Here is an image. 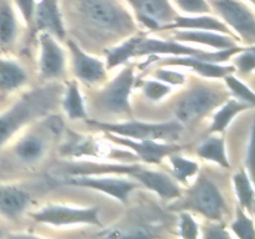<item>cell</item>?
Returning a JSON list of instances; mask_svg holds the SVG:
<instances>
[{
  "label": "cell",
  "mask_w": 255,
  "mask_h": 239,
  "mask_svg": "<svg viewBox=\"0 0 255 239\" xmlns=\"http://www.w3.org/2000/svg\"><path fill=\"white\" fill-rule=\"evenodd\" d=\"M177 6L188 14H208L212 11L211 5L207 0H174Z\"/></svg>",
  "instance_id": "obj_34"
},
{
  "label": "cell",
  "mask_w": 255,
  "mask_h": 239,
  "mask_svg": "<svg viewBox=\"0 0 255 239\" xmlns=\"http://www.w3.org/2000/svg\"><path fill=\"white\" fill-rule=\"evenodd\" d=\"M40 72L42 79H59L64 74L65 54L60 45L54 40L52 35L47 31L40 34Z\"/></svg>",
  "instance_id": "obj_13"
},
{
  "label": "cell",
  "mask_w": 255,
  "mask_h": 239,
  "mask_svg": "<svg viewBox=\"0 0 255 239\" xmlns=\"http://www.w3.org/2000/svg\"><path fill=\"white\" fill-rule=\"evenodd\" d=\"M168 157L169 161H171L172 168H173L172 169V174L179 182L186 183L188 181V178H191L194 174L198 173L199 166L197 162L191 161L188 158H184V157L177 154V152L171 153Z\"/></svg>",
  "instance_id": "obj_29"
},
{
  "label": "cell",
  "mask_w": 255,
  "mask_h": 239,
  "mask_svg": "<svg viewBox=\"0 0 255 239\" xmlns=\"http://www.w3.org/2000/svg\"><path fill=\"white\" fill-rule=\"evenodd\" d=\"M179 204L183 209H192L217 222L224 218L228 209L217 184L204 174L198 177L193 187L187 191L183 202Z\"/></svg>",
  "instance_id": "obj_5"
},
{
  "label": "cell",
  "mask_w": 255,
  "mask_h": 239,
  "mask_svg": "<svg viewBox=\"0 0 255 239\" xmlns=\"http://www.w3.org/2000/svg\"><path fill=\"white\" fill-rule=\"evenodd\" d=\"M231 229L238 238L241 239H254V223L246 214L241 206L237 207V216L232 223Z\"/></svg>",
  "instance_id": "obj_30"
},
{
  "label": "cell",
  "mask_w": 255,
  "mask_h": 239,
  "mask_svg": "<svg viewBox=\"0 0 255 239\" xmlns=\"http://www.w3.org/2000/svg\"><path fill=\"white\" fill-rule=\"evenodd\" d=\"M244 47L234 46L231 49L218 50V51H206V50L194 49V47L186 46L176 40H161L153 37H142L136 47V56L143 55H157L168 54L176 56H194L198 59L209 62H222L231 59L234 54L243 51Z\"/></svg>",
  "instance_id": "obj_6"
},
{
  "label": "cell",
  "mask_w": 255,
  "mask_h": 239,
  "mask_svg": "<svg viewBox=\"0 0 255 239\" xmlns=\"http://www.w3.org/2000/svg\"><path fill=\"white\" fill-rule=\"evenodd\" d=\"M203 236L208 239H226L231 238V234L221 224H207L204 227Z\"/></svg>",
  "instance_id": "obj_37"
},
{
  "label": "cell",
  "mask_w": 255,
  "mask_h": 239,
  "mask_svg": "<svg viewBox=\"0 0 255 239\" xmlns=\"http://www.w3.org/2000/svg\"><path fill=\"white\" fill-rule=\"evenodd\" d=\"M224 81H226L227 86L231 90L232 94L242 102H246V104L251 105L252 107L255 105V96L251 89L247 86L246 84L241 81V80L237 79L236 76H233L232 74H228L224 76Z\"/></svg>",
  "instance_id": "obj_31"
},
{
  "label": "cell",
  "mask_w": 255,
  "mask_h": 239,
  "mask_svg": "<svg viewBox=\"0 0 255 239\" xmlns=\"http://www.w3.org/2000/svg\"><path fill=\"white\" fill-rule=\"evenodd\" d=\"M179 233L183 238H197L199 236V227L188 212H182L179 216Z\"/></svg>",
  "instance_id": "obj_35"
},
{
  "label": "cell",
  "mask_w": 255,
  "mask_h": 239,
  "mask_svg": "<svg viewBox=\"0 0 255 239\" xmlns=\"http://www.w3.org/2000/svg\"><path fill=\"white\" fill-rule=\"evenodd\" d=\"M153 75L158 81L167 82V84H171V85H182L186 82V77H184V75H182L181 72L171 71V70L158 69L154 71Z\"/></svg>",
  "instance_id": "obj_36"
},
{
  "label": "cell",
  "mask_w": 255,
  "mask_h": 239,
  "mask_svg": "<svg viewBox=\"0 0 255 239\" xmlns=\"http://www.w3.org/2000/svg\"><path fill=\"white\" fill-rule=\"evenodd\" d=\"M136 14L137 20L151 30H161L171 24L177 12L169 0H126Z\"/></svg>",
  "instance_id": "obj_11"
},
{
  "label": "cell",
  "mask_w": 255,
  "mask_h": 239,
  "mask_svg": "<svg viewBox=\"0 0 255 239\" xmlns=\"http://www.w3.org/2000/svg\"><path fill=\"white\" fill-rule=\"evenodd\" d=\"M249 1H251V2H254V0H249Z\"/></svg>",
  "instance_id": "obj_39"
},
{
  "label": "cell",
  "mask_w": 255,
  "mask_h": 239,
  "mask_svg": "<svg viewBox=\"0 0 255 239\" xmlns=\"http://www.w3.org/2000/svg\"><path fill=\"white\" fill-rule=\"evenodd\" d=\"M32 24L36 30L47 31L62 39L65 36V27L59 9V0H40L35 2Z\"/></svg>",
  "instance_id": "obj_15"
},
{
  "label": "cell",
  "mask_w": 255,
  "mask_h": 239,
  "mask_svg": "<svg viewBox=\"0 0 255 239\" xmlns=\"http://www.w3.org/2000/svg\"><path fill=\"white\" fill-rule=\"evenodd\" d=\"M46 151V142L41 134L27 133L15 146V154L24 163H35L42 158Z\"/></svg>",
  "instance_id": "obj_21"
},
{
  "label": "cell",
  "mask_w": 255,
  "mask_h": 239,
  "mask_svg": "<svg viewBox=\"0 0 255 239\" xmlns=\"http://www.w3.org/2000/svg\"><path fill=\"white\" fill-rule=\"evenodd\" d=\"M62 109L66 112L70 120H86L87 114L84 106V100L80 94L79 85L76 81H71L67 84L64 99L61 100Z\"/></svg>",
  "instance_id": "obj_26"
},
{
  "label": "cell",
  "mask_w": 255,
  "mask_h": 239,
  "mask_svg": "<svg viewBox=\"0 0 255 239\" xmlns=\"http://www.w3.org/2000/svg\"><path fill=\"white\" fill-rule=\"evenodd\" d=\"M26 81V72L16 61L0 59V91L10 92Z\"/></svg>",
  "instance_id": "obj_22"
},
{
  "label": "cell",
  "mask_w": 255,
  "mask_h": 239,
  "mask_svg": "<svg viewBox=\"0 0 255 239\" xmlns=\"http://www.w3.org/2000/svg\"><path fill=\"white\" fill-rule=\"evenodd\" d=\"M70 52H71L72 69L75 75L80 80L89 84L99 82L106 77V67L105 64L99 59L85 54L81 49L72 40L67 41Z\"/></svg>",
  "instance_id": "obj_14"
},
{
  "label": "cell",
  "mask_w": 255,
  "mask_h": 239,
  "mask_svg": "<svg viewBox=\"0 0 255 239\" xmlns=\"http://www.w3.org/2000/svg\"><path fill=\"white\" fill-rule=\"evenodd\" d=\"M82 26L102 39H120L134 30L129 12L117 0H70Z\"/></svg>",
  "instance_id": "obj_1"
},
{
  "label": "cell",
  "mask_w": 255,
  "mask_h": 239,
  "mask_svg": "<svg viewBox=\"0 0 255 239\" xmlns=\"http://www.w3.org/2000/svg\"><path fill=\"white\" fill-rule=\"evenodd\" d=\"M171 86L166 85V82L156 81V80H144L142 84V91L144 96L151 101H161L171 92Z\"/></svg>",
  "instance_id": "obj_32"
},
{
  "label": "cell",
  "mask_w": 255,
  "mask_h": 239,
  "mask_svg": "<svg viewBox=\"0 0 255 239\" xmlns=\"http://www.w3.org/2000/svg\"><path fill=\"white\" fill-rule=\"evenodd\" d=\"M59 87L55 85L27 92L17 104L0 116V146L6 143L20 128L46 115L57 101Z\"/></svg>",
  "instance_id": "obj_2"
},
{
  "label": "cell",
  "mask_w": 255,
  "mask_h": 239,
  "mask_svg": "<svg viewBox=\"0 0 255 239\" xmlns=\"http://www.w3.org/2000/svg\"><path fill=\"white\" fill-rule=\"evenodd\" d=\"M67 183L72 184V186L87 187V188L104 192V193L109 194V196L114 197V198H117L122 203H127L129 193L139 187V183H137V182L125 179L122 177H120V178H115V177H96L95 174L71 176L67 179Z\"/></svg>",
  "instance_id": "obj_10"
},
{
  "label": "cell",
  "mask_w": 255,
  "mask_h": 239,
  "mask_svg": "<svg viewBox=\"0 0 255 239\" xmlns=\"http://www.w3.org/2000/svg\"><path fill=\"white\" fill-rule=\"evenodd\" d=\"M106 136L115 143L121 144V146H125L136 152L137 157L146 163L159 164L164 157L169 156L171 153H174L179 149V146L172 143V142L158 143L153 139H139V141H137V139L109 133V132H106Z\"/></svg>",
  "instance_id": "obj_12"
},
{
  "label": "cell",
  "mask_w": 255,
  "mask_h": 239,
  "mask_svg": "<svg viewBox=\"0 0 255 239\" xmlns=\"http://www.w3.org/2000/svg\"><path fill=\"white\" fill-rule=\"evenodd\" d=\"M134 82V71L132 66H127L106 85L104 90L96 92L94 105L96 109L109 115H129L128 96Z\"/></svg>",
  "instance_id": "obj_7"
},
{
  "label": "cell",
  "mask_w": 255,
  "mask_h": 239,
  "mask_svg": "<svg viewBox=\"0 0 255 239\" xmlns=\"http://www.w3.org/2000/svg\"><path fill=\"white\" fill-rule=\"evenodd\" d=\"M17 9L21 12L22 17L29 25L32 24V15H34L35 0H14Z\"/></svg>",
  "instance_id": "obj_38"
},
{
  "label": "cell",
  "mask_w": 255,
  "mask_h": 239,
  "mask_svg": "<svg viewBox=\"0 0 255 239\" xmlns=\"http://www.w3.org/2000/svg\"><path fill=\"white\" fill-rule=\"evenodd\" d=\"M159 60L161 61L158 62V65H161V66L189 67L202 76L212 77V79H221V77H224L228 74H233L236 71L234 66H221L216 62L204 61V60L194 56H176Z\"/></svg>",
  "instance_id": "obj_17"
},
{
  "label": "cell",
  "mask_w": 255,
  "mask_h": 239,
  "mask_svg": "<svg viewBox=\"0 0 255 239\" xmlns=\"http://www.w3.org/2000/svg\"><path fill=\"white\" fill-rule=\"evenodd\" d=\"M141 39V36H133L117 46L105 50V54L107 56V69L120 66L131 57L136 56V47Z\"/></svg>",
  "instance_id": "obj_27"
},
{
  "label": "cell",
  "mask_w": 255,
  "mask_h": 239,
  "mask_svg": "<svg viewBox=\"0 0 255 239\" xmlns=\"http://www.w3.org/2000/svg\"><path fill=\"white\" fill-rule=\"evenodd\" d=\"M134 179L146 188L156 192L162 199H176L181 197L179 187L166 173L141 167L134 176Z\"/></svg>",
  "instance_id": "obj_16"
},
{
  "label": "cell",
  "mask_w": 255,
  "mask_h": 239,
  "mask_svg": "<svg viewBox=\"0 0 255 239\" xmlns=\"http://www.w3.org/2000/svg\"><path fill=\"white\" fill-rule=\"evenodd\" d=\"M163 30H174V29H192V30H208V31H219L226 32L231 35V30L224 22L208 15L198 14L197 16H181L177 14L171 24L162 26Z\"/></svg>",
  "instance_id": "obj_20"
},
{
  "label": "cell",
  "mask_w": 255,
  "mask_h": 239,
  "mask_svg": "<svg viewBox=\"0 0 255 239\" xmlns=\"http://www.w3.org/2000/svg\"><path fill=\"white\" fill-rule=\"evenodd\" d=\"M197 154L208 161L217 162L222 167L229 168L228 157L226 153V142L221 136H211L202 142L201 146L197 148Z\"/></svg>",
  "instance_id": "obj_25"
},
{
  "label": "cell",
  "mask_w": 255,
  "mask_h": 239,
  "mask_svg": "<svg viewBox=\"0 0 255 239\" xmlns=\"http://www.w3.org/2000/svg\"><path fill=\"white\" fill-rule=\"evenodd\" d=\"M30 196L17 186L0 187V214L6 218H17L26 209Z\"/></svg>",
  "instance_id": "obj_18"
},
{
  "label": "cell",
  "mask_w": 255,
  "mask_h": 239,
  "mask_svg": "<svg viewBox=\"0 0 255 239\" xmlns=\"http://www.w3.org/2000/svg\"><path fill=\"white\" fill-rule=\"evenodd\" d=\"M17 22L9 0H0V46H9L16 37Z\"/></svg>",
  "instance_id": "obj_24"
},
{
  "label": "cell",
  "mask_w": 255,
  "mask_h": 239,
  "mask_svg": "<svg viewBox=\"0 0 255 239\" xmlns=\"http://www.w3.org/2000/svg\"><path fill=\"white\" fill-rule=\"evenodd\" d=\"M233 184L238 196L239 204L249 213H253L254 209V189L252 182L247 174L246 169H241L233 176Z\"/></svg>",
  "instance_id": "obj_28"
},
{
  "label": "cell",
  "mask_w": 255,
  "mask_h": 239,
  "mask_svg": "<svg viewBox=\"0 0 255 239\" xmlns=\"http://www.w3.org/2000/svg\"><path fill=\"white\" fill-rule=\"evenodd\" d=\"M30 216L40 223L51 226H70V224H92L101 226L99 219V207L91 208H74V207L50 204L41 211Z\"/></svg>",
  "instance_id": "obj_9"
},
{
  "label": "cell",
  "mask_w": 255,
  "mask_h": 239,
  "mask_svg": "<svg viewBox=\"0 0 255 239\" xmlns=\"http://www.w3.org/2000/svg\"><path fill=\"white\" fill-rule=\"evenodd\" d=\"M226 97V90L218 85L198 84L182 95L174 107V115L182 124L191 126L224 104Z\"/></svg>",
  "instance_id": "obj_3"
},
{
  "label": "cell",
  "mask_w": 255,
  "mask_h": 239,
  "mask_svg": "<svg viewBox=\"0 0 255 239\" xmlns=\"http://www.w3.org/2000/svg\"><path fill=\"white\" fill-rule=\"evenodd\" d=\"M176 30V29H174ZM174 40L182 42H197V44L207 45L214 49L223 50L237 46L233 37L227 35L216 34V31L208 30H181L174 32Z\"/></svg>",
  "instance_id": "obj_19"
},
{
  "label": "cell",
  "mask_w": 255,
  "mask_h": 239,
  "mask_svg": "<svg viewBox=\"0 0 255 239\" xmlns=\"http://www.w3.org/2000/svg\"><path fill=\"white\" fill-rule=\"evenodd\" d=\"M208 4L244 41L251 45L254 44L255 17L253 10L241 0H208Z\"/></svg>",
  "instance_id": "obj_8"
},
{
  "label": "cell",
  "mask_w": 255,
  "mask_h": 239,
  "mask_svg": "<svg viewBox=\"0 0 255 239\" xmlns=\"http://www.w3.org/2000/svg\"><path fill=\"white\" fill-rule=\"evenodd\" d=\"M252 107L251 105L242 102L239 100H228L224 102L222 109L214 115L213 121H212L211 127H209V133H217V132H223L231 123L233 117L241 114L244 110Z\"/></svg>",
  "instance_id": "obj_23"
},
{
  "label": "cell",
  "mask_w": 255,
  "mask_h": 239,
  "mask_svg": "<svg viewBox=\"0 0 255 239\" xmlns=\"http://www.w3.org/2000/svg\"><path fill=\"white\" fill-rule=\"evenodd\" d=\"M87 123L97 127L99 129L119 136L128 137L132 139H164L173 142L178 139L183 131V124L178 121L162 122V123H146L139 121H127L124 123H107L94 120H85Z\"/></svg>",
  "instance_id": "obj_4"
},
{
  "label": "cell",
  "mask_w": 255,
  "mask_h": 239,
  "mask_svg": "<svg viewBox=\"0 0 255 239\" xmlns=\"http://www.w3.org/2000/svg\"><path fill=\"white\" fill-rule=\"evenodd\" d=\"M234 56V69L238 70L242 74H252L255 66L254 46L252 45L249 49H244L233 55Z\"/></svg>",
  "instance_id": "obj_33"
}]
</instances>
